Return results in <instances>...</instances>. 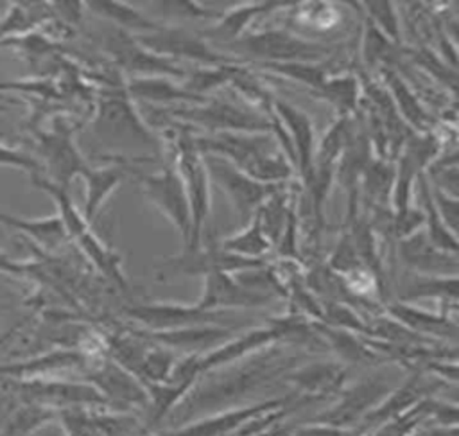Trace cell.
Listing matches in <instances>:
<instances>
[{
    "mask_svg": "<svg viewBox=\"0 0 459 436\" xmlns=\"http://www.w3.org/2000/svg\"><path fill=\"white\" fill-rule=\"evenodd\" d=\"M294 348L296 346L274 343L233 364L201 375L169 416L190 420L201 413L213 414L224 411L230 404L240 407L237 402L283 379L290 370L301 364L303 355Z\"/></svg>",
    "mask_w": 459,
    "mask_h": 436,
    "instance_id": "1",
    "label": "cell"
},
{
    "mask_svg": "<svg viewBox=\"0 0 459 436\" xmlns=\"http://www.w3.org/2000/svg\"><path fill=\"white\" fill-rule=\"evenodd\" d=\"M194 144L203 156H221L262 183H287L294 176V167L273 133L222 131L204 135L195 131Z\"/></svg>",
    "mask_w": 459,
    "mask_h": 436,
    "instance_id": "2",
    "label": "cell"
},
{
    "mask_svg": "<svg viewBox=\"0 0 459 436\" xmlns=\"http://www.w3.org/2000/svg\"><path fill=\"white\" fill-rule=\"evenodd\" d=\"M233 54L235 59L244 61V57L262 63H319L332 54V47L308 41L289 31L269 29L251 34H242L240 38L219 45Z\"/></svg>",
    "mask_w": 459,
    "mask_h": 436,
    "instance_id": "3",
    "label": "cell"
},
{
    "mask_svg": "<svg viewBox=\"0 0 459 436\" xmlns=\"http://www.w3.org/2000/svg\"><path fill=\"white\" fill-rule=\"evenodd\" d=\"M195 129L188 126H174L169 127V135L174 136L172 151L176 158V170L179 172L188 206H190V221L192 233L190 242L185 249H197L201 246V231L210 214V178L201 153L194 144Z\"/></svg>",
    "mask_w": 459,
    "mask_h": 436,
    "instance_id": "4",
    "label": "cell"
},
{
    "mask_svg": "<svg viewBox=\"0 0 459 436\" xmlns=\"http://www.w3.org/2000/svg\"><path fill=\"white\" fill-rule=\"evenodd\" d=\"M170 118L185 122L188 127L212 135L222 131H242V133H273L271 118L255 109L244 106V102H230L224 99L206 97L197 104H185L181 108L169 109Z\"/></svg>",
    "mask_w": 459,
    "mask_h": 436,
    "instance_id": "5",
    "label": "cell"
},
{
    "mask_svg": "<svg viewBox=\"0 0 459 436\" xmlns=\"http://www.w3.org/2000/svg\"><path fill=\"white\" fill-rule=\"evenodd\" d=\"M400 382H394L387 375L377 371L366 375L360 380L344 386L333 404L325 411L317 413L314 418L307 420L310 423L332 425L337 429H353L369 411H373Z\"/></svg>",
    "mask_w": 459,
    "mask_h": 436,
    "instance_id": "6",
    "label": "cell"
},
{
    "mask_svg": "<svg viewBox=\"0 0 459 436\" xmlns=\"http://www.w3.org/2000/svg\"><path fill=\"white\" fill-rule=\"evenodd\" d=\"M93 129L109 147L124 151L147 149L151 153L158 149L156 136L147 129L134 106L122 95H113L100 102Z\"/></svg>",
    "mask_w": 459,
    "mask_h": 436,
    "instance_id": "7",
    "label": "cell"
},
{
    "mask_svg": "<svg viewBox=\"0 0 459 436\" xmlns=\"http://www.w3.org/2000/svg\"><path fill=\"white\" fill-rule=\"evenodd\" d=\"M203 160L210 181H215V185L224 192L240 222H247L273 194H276L289 183L256 181L221 156L204 154Z\"/></svg>",
    "mask_w": 459,
    "mask_h": 436,
    "instance_id": "8",
    "label": "cell"
},
{
    "mask_svg": "<svg viewBox=\"0 0 459 436\" xmlns=\"http://www.w3.org/2000/svg\"><path fill=\"white\" fill-rule=\"evenodd\" d=\"M127 318L136 321L143 330L161 332L199 325H222V327H244L237 310H204L195 303H147L133 305L126 310Z\"/></svg>",
    "mask_w": 459,
    "mask_h": 436,
    "instance_id": "9",
    "label": "cell"
},
{
    "mask_svg": "<svg viewBox=\"0 0 459 436\" xmlns=\"http://www.w3.org/2000/svg\"><path fill=\"white\" fill-rule=\"evenodd\" d=\"M7 388L20 402L39 404L54 411L72 409V407H108L104 397L86 380H47V379H29V380H7Z\"/></svg>",
    "mask_w": 459,
    "mask_h": 436,
    "instance_id": "10",
    "label": "cell"
},
{
    "mask_svg": "<svg viewBox=\"0 0 459 436\" xmlns=\"http://www.w3.org/2000/svg\"><path fill=\"white\" fill-rule=\"evenodd\" d=\"M134 39L145 47L147 50L172 59H188L194 63H199L201 66H219V65H235L238 59L233 56H228L224 52L215 50V47H210L206 39L201 34L190 32L183 27H167L161 25L154 32L138 34Z\"/></svg>",
    "mask_w": 459,
    "mask_h": 436,
    "instance_id": "11",
    "label": "cell"
},
{
    "mask_svg": "<svg viewBox=\"0 0 459 436\" xmlns=\"http://www.w3.org/2000/svg\"><path fill=\"white\" fill-rule=\"evenodd\" d=\"M136 181L142 187L145 199L169 219L170 224L179 231L185 248L190 242L192 221H190V206L185 192L183 179L176 167L165 165L160 172L142 174L138 172Z\"/></svg>",
    "mask_w": 459,
    "mask_h": 436,
    "instance_id": "12",
    "label": "cell"
},
{
    "mask_svg": "<svg viewBox=\"0 0 459 436\" xmlns=\"http://www.w3.org/2000/svg\"><path fill=\"white\" fill-rule=\"evenodd\" d=\"M265 258H246L233 253L224 251L219 242H210L206 248L201 249H185L181 255L167 257L160 269L156 271V278L165 282L176 276H197V275H210V273H238L246 269H255L267 266Z\"/></svg>",
    "mask_w": 459,
    "mask_h": 436,
    "instance_id": "13",
    "label": "cell"
},
{
    "mask_svg": "<svg viewBox=\"0 0 459 436\" xmlns=\"http://www.w3.org/2000/svg\"><path fill=\"white\" fill-rule=\"evenodd\" d=\"M86 370V382L104 397L109 409L133 413L149 407L145 386L111 357H104Z\"/></svg>",
    "mask_w": 459,
    "mask_h": 436,
    "instance_id": "14",
    "label": "cell"
},
{
    "mask_svg": "<svg viewBox=\"0 0 459 436\" xmlns=\"http://www.w3.org/2000/svg\"><path fill=\"white\" fill-rule=\"evenodd\" d=\"M294 393L283 395V397H273L265 400H258L253 404H246L240 407H231L224 409L213 414H206L195 420H190L186 423H179L170 431H161V432H147L143 436H231L237 432L244 423L253 420L255 416L283 407L294 400Z\"/></svg>",
    "mask_w": 459,
    "mask_h": 436,
    "instance_id": "15",
    "label": "cell"
},
{
    "mask_svg": "<svg viewBox=\"0 0 459 436\" xmlns=\"http://www.w3.org/2000/svg\"><path fill=\"white\" fill-rule=\"evenodd\" d=\"M446 382L437 379V377H430L427 371L414 368L411 370V375L402 380L373 411H369L353 429L360 434H369L371 431H375L377 427H380L382 423L389 422L391 418L405 413L407 409H411L412 405H416L418 402L434 397L441 388H445Z\"/></svg>",
    "mask_w": 459,
    "mask_h": 436,
    "instance_id": "16",
    "label": "cell"
},
{
    "mask_svg": "<svg viewBox=\"0 0 459 436\" xmlns=\"http://www.w3.org/2000/svg\"><path fill=\"white\" fill-rule=\"evenodd\" d=\"M108 50L115 61L127 70L133 77H185L186 70L178 66L176 61L161 57L142 47L134 36L117 29L108 39Z\"/></svg>",
    "mask_w": 459,
    "mask_h": 436,
    "instance_id": "17",
    "label": "cell"
},
{
    "mask_svg": "<svg viewBox=\"0 0 459 436\" xmlns=\"http://www.w3.org/2000/svg\"><path fill=\"white\" fill-rule=\"evenodd\" d=\"M38 149L48 170L47 179L61 188H68L70 181L88 167L66 126H56L52 131L38 133Z\"/></svg>",
    "mask_w": 459,
    "mask_h": 436,
    "instance_id": "18",
    "label": "cell"
},
{
    "mask_svg": "<svg viewBox=\"0 0 459 436\" xmlns=\"http://www.w3.org/2000/svg\"><path fill=\"white\" fill-rule=\"evenodd\" d=\"M285 384L292 386L298 397L310 402L335 398L346 386V368L333 361H316L299 364L283 377Z\"/></svg>",
    "mask_w": 459,
    "mask_h": 436,
    "instance_id": "19",
    "label": "cell"
},
{
    "mask_svg": "<svg viewBox=\"0 0 459 436\" xmlns=\"http://www.w3.org/2000/svg\"><path fill=\"white\" fill-rule=\"evenodd\" d=\"M274 300L242 287L231 273H210L203 276V294L195 305L204 310H238L265 307Z\"/></svg>",
    "mask_w": 459,
    "mask_h": 436,
    "instance_id": "20",
    "label": "cell"
},
{
    "mask_svg": "<svg viewBox=\"0 0 459 436\" xmlns=\"http://www.w3.org/2000/svg\"><path fill=\"white\" fill-rule=\"evenodd\" d=\"M271 109L278 122L283 126L292 153H294V170H298L299 178L305 181L312 170L314 153H316V133L312 120L308 115L290 102L278 99L273 95Z\"/></svg>",
    "mask_w": 459,
    "mask_h": 436,
    "instance_id": "21",
    "label": "cell"
},
{
    "mask_svg": "<svg viewBox=\"0 0 459 436\" xmlns=\"http://www.w3.org/2000/svg\"><path fill=\"white\" fill-rule=\"evenodd\" d=\"M240 327H222V325H199V327H186L176 330H161L151 332L138 328L147 339L183 355H204L213 348L226 343Z\"/></svg>",
    "mask_w": 459,
    "mask_h": 436,
    "instance_id": "22",
    "label": "cell"
},
{
    "mask_svg": "<svg viewBox=\"0 0 459 436\" xmlns=\"http://www.w3.org/2000/svg\"><path fill=\"white\" fill-rule=\"evenodd\" d=\"M274 343H280V337H278V332L274 330V327L269 323H265L262 327L249 328L238 336H233L221 346L213 348L212 352L199 355V359H197L199 377L208 371H213L217 368L233 364V362H237L269 344H274Z\"/></svg>",
    "mask_w": 459,
    "mask_h": 436,
    "instance_id": "23",
    "label": "cell"
},
{
    "mask_svg": "<svg viewBox=\"0 0 459 436\" xmlns=\"http://www.w3.org/2000/svg\"><path fill=\"white\" fill-rule=\"evenodd\" d=\"M138 170L133 167V163L122 156L109 158L108 165L102 167H86L81 172V178L84 179L86 194H84V219L91 222L104 201L111 196V192L127 178L136 176Z\"/></svg>",
    "mask_w": 459,
    "mask_h": 436,
    "instance_id": "24",
    "label": "cell"
},
{
    "mask_svg": "<svg viewBox=\"0 0 459 436\" xmlns=\"http://www.w3.org/2000/svg\"><path fill=\"white\" fill-rule=\"evenodd\" d=\"M400 257L409 271L429 276H457V253L434 248L425 231H416L400 240Z\"/></svg>",
    "mask_w": 459,
    "mask_h": 436,
    "instance_id": "25",
    "label": "cell"
},
{
    "mask_svg": "<svg viewBox=\"0 0 459 436\" xmlns=\"http://www.w3.org/2000/svg\"><path fill=\"white\" fill-rule=\"evenodd\" d=\"M385 314L423 337L454 346L457 343V321L445 312H430L411 303L394 301L385 307Z\"/></svg>",
    "mask_w": 459,
    "mask_h": 436,
    "instance_id": "26",
    "label": "cell"
},
{
    "mask_svg": "<svg viewBox=\"0 0 459 436\" xmlns=\"http://www.w3.org/2000/svg\"><path fill=\"white\" fill-rule=\"evenodd\" d=\"M70 368H88V355L72 348L52 350L38 357L0 364V377L7 380H29L50 371Z\"/></svg>",
    "mask_w": 459,
    "mask_h": 436,
    "instance_id": "27",
    "label": "cell"
},
{
    "mask_svg": "<svg viewBox=\"0 0 459 436\" xmlns=\"http://www.w3.org/2000/svg\"><path fill=\"white\" fill-rule=\"evenodd\" d=\"M292 5V2H253V4H246V5H238L235 9H230L226 13H222L217 22L210 27H206L204 31H201L199 34L206 39H215L217 47L230 43L237 38L242 36L244 29L249 25V22L264 13L269 11H276V9H283Z\"/></svg>",
    "mask_w": 459,
    "mask_h": 436,
    "instance_id": "28",
    "label": "cell"
},
{
    "mask_svg": "<svg viewBox=\"0 0 459 436\" xmlns=\"http://www.w3.org/2000/svg\"><path fill=\"white\" fill-rule=\"evenodd\" d=\"M436 298L455 309L457 305V276H429L409 271L402 278L398 294L400 303H414L416 300Z\"/></svg>",
    "mask_w": 459,
    "mask_h": 436,
    "instance_id": "29",
    "label": "cell"
},
{
    "mask_svg": "<svg viewBox=\"0 0 459 436\" xmlns=\"http://www.w3.org/2000/svg\"><path fill=\"white\" fill-rule=\"evenodd\" d=\"M127 92L138 100L154 104H197L206 100V97L194 95L183 86L174 84L169 77H131L127 83Z\"/></svg>",
    "mask_w": 459,
    "mask_h": 436,
    "instance_id": "30",
    "label": "cell"
},
{
    "mask_svg": "<svg viewBox=\"0 0 459 436\" xmlns=\"http://www.w3.org/2000/svg\"><path fill=\"white\" fill-rule=\"evenodd\" d=\"M0 222L25 233L47 251L59 248L68 239L59 215L43 217V219H22L0 210Z\"/></svg>",
    "mask_w": 459,
    "mask_h": 436,
    "instance_id": "31",
    "label": "cell"
},
{
    "mask_svg": "<svg viewBox=\"0 0 459 436\" xmlns=\"http://www.w3.org/2000/svg\"><path fill=\"white\" fill-rule=\"evenodd\" d=\"M416 183H418V196L421 199V210H423V215H425V224L427 230H425V235L429 239V242L441 249V251H446V253H457V239H455V233H452L446 224L443 222V219L439 217L437 210H436V205H434V199H432V190H430V183H429V178L425 172H421L418 178H416Z\"/></svg>",
    "mask_w": 459,
    "mask_h": 436,
    "instance_id": "32",
    "label": "cell"
},
{
    "mask_svg": "<svg viewBox=\"0 0 459 436\" xmlns=\"http://www.w3.org/2000/svg\"><path fill=\"white\" fill-rule=\"evenodd\" d=\"M382 77H384L385 88L393 95L391 100H393L396 111L400 113V117H403L405 122L411 124L412 127H416L420 133H425L429 129V113L418 102L416 93H412V90L405 84V81L391 68H384Z\"/></svg>",
    "mask_w": 459,
    "mask_h": 436,
    "instance_id": "33",
    "label": "cell"
},
{
    "mask_svg": "<svg viewBox=\"0 0 459 436\" xmlns=\"http://www.w3.org/2000/svg\"><path fill=\"white\" fill-rule=\"evenodd\" d=\"M88 9L95 14H99L104 20H109L113 23H117V27L120 31L126 32H136L138 34H147V32H154L161 27V23L147 18L143 13H140L138 9L126 5L122 2H108V0H100V2H86Z\"/></svg>",
    "mask_w": 459,
    "mask_h": 436,
    "instance_id": "34",
    "label": "cell"
},
{
    "mask_svg": "<svg viewBox=\"0 0 459 436\" xmlns=\"http://www.w3.org/2000/svg\"><path fill=\"white\" fill-rule=\"evenodd\" d=\"M314 95L332 104L339 117H351L359 108L360 83L353 74L330 75Z\"/></svg>",
    "mask_w": 459,
    "mask_h": 436,
    "instance_id": "35",
    "label": "cell"
},
{
    "mask_svg": "<svg viewBox=\"0 0 459 436\" xmlns=\"http://www.w3.org/2000/svg\"><path fill=\"white\" fill-rule=\"evenodd\" d=\"M247 226L242 228L238 233L226 237L224 240L219 242V246L233 255L238 257H246V258H264V255L273 249L271 242L267 240L264 230H262V222L258 214L255 212V215L246 222Z\"/></svg>",
    "mask_w": 459,
    "mask_h": 436,
    "instance_id": "36",
    "label": "cell"
},
{
    "mask_svg": "<svg viewBox=\"0 0 459 436\" xmlns=\"http://www.w3.org/2000/svg\"><path fill=\"white\" fill-rule=\"evenodd\" d=\"M364 181V196L368 203H373L375 210L385 208L387 197L393 194V183H394V167L391 160L384 158H371L362 179Z\"/></svg>",
    "mask_w": 459,
    "mask_h": 436,
    "instance_id": "37",
    "label": "cell"
},
{
    "mask_svg": "<svg viewBox=\"0 0 459 436\" xmlns=\"http://www.w3.org/2000/svg\"><path fill=\"white\" fill-rule=\"evenodd\" d=\"M57 418V411L39 405V404H29L20 402L13 413L7 416L4 425L0 427V432L4 436H29L41 425L52 422Z\"/></svg>",
    "mask_w": 459,
    "mask_h": 436,
    "instance_id": "38",
    "label": "cell"
},
{
    "mask_svg": "<svg viewBox=\"0 0 459 436\" xmlns=\"http://www.w3.org/2000/svg\"><path fill=\"white\" fill-rule=\"evenodd\" d=\"M264 70L283 75L287 79L298 81L308 86L312 92L319 90L323 83L330 77L325 66V61L319 63H262Z\"/></svg>",
    "mask_w": 459,
    "mask_h": 436,
    "instance_id": "39",
    "label": "cell"
},
{
    "mask_svg": "<svg viewBox=\"0 0 459 436\" xmlns=\"http://www.w3.org/2000/svg\"><path fill=\"white\" fill-rule=\"evenodd\" d=\"M368 18L389 41H400V20L393 2H364Z\"/></svg>",
    "mask_w": 459,
    "mask_h": 436,
    "instance_id": "40",
    "label": "cell"
},
{
    "mask_svg": "<svg viewBox=\"0 0 459 436\" xmlns=\"http://www.w3.org/2000/svg\"><path fill=\"white\" fill-rule=\"evenodd\" d=\"M57 420L66 436H104L93 423L90 409L72 407L57 411Z\"/></svg>",
    "mask_w": 459,
    "mask_h": 436,
    "instance_id": "41",
    "label": "cell"
},
{
    "mask_svg": "<svg viewBox=\"0 0 459 436\" xmlns=\"http://www.w3.org/2000/svg\"><path fill=\"white\" fill-rule=\"evenodd\" d=\"M0 167L22 169V170L29 172L30 176L41 174V170H43V167L38 160H34L27 153H23L20 149H14V147H9L2 142H0Z\"/></svg>",
    "mask_w": 459,
    "mask_h": 436,
    "instance_id": "42",
    "label": "cell"
},
{
    "mask_svg": "<svg viewBox=\"0 0 459 436\" xmlns=\"http://www.w3.org/2000/svg\"><path fill=\"white\" fill-rule=\"evenodd\" d=\"M348 429H337L323 423L303 422L301 425H294L285 436H346Z\"/></svg>",
    "mask_w": 459,
    "mask_h": 436,
    "instance_id": "43",
    "label": "cell"
},
{
    "mask_svg": "<svg viewBox=\"0 0 459 436\" xmlns=\"http://www.w3.org/2000/svg\"><path fill=\"white\" fill-rule=\"evenodd\" d=\"M0 271H5V273H16V275H25L30 271L29 266H23V264H16L13 262L5 253H2L0 249Z\"/></svg>",
    "mask_w": 459,
    "mask_h": 436,
    "instance_id": "44",
    "label": "cell"
},
{
    "mask_svg": "<svg viewBox=\"0 0 459 436\" xmlns=\"http://www.w3.org/2000/svg\"><path fill=\"white\" fill-rule=\"evenodd\" d=\"M29 436H66V434H65V431H63L59 420L56 418V420H52V422L41 425L39 429H36V431L30 432Z\"/></svg>",
    "mask_w": 459,
    "mask_h": 436,
    "instance_id": "45",
    "label": "cell"
},
{
    "mask_svg": "<svg viewBox=\"0 0 459 436\" xmlns=\"http://www.w3.org/2000/svg\"><path fill=\"white\" fill-rule=\"evenodd\" d=\"M409 436H423V434H421V431H416V432H412V434H409Z\"/></svg>",
    "mask_w": 459,
    "mask_h": 436,
    "instance_id": "46",
    "label": "cell"
},
{
    "mask_svg": "<svg viewBox=\"0 0 459 436\" xmlns=\"http://www.w3.org/2000/svg\"><path fill=\"white\" fill-rule=\"evenodd\" d=\"M0 436H4V434H2V432H0Z\"/></svg>",
    "mask_w": 459,
    "mask_h": 436,
    "instance_id": "47",
    "label": "cell"
}]
</instances>
